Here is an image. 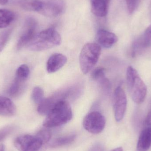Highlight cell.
<instances>
[{
	"instance_id": "obj_10",
	"label": "cell",
	"mask_w": 151,
	"mask_h": 151,
	"mask_svg": "<svg viewBox=\"0 0 151 151\" xmlns=\"http://www.w3.org/2000/svg\"><path fill=\"white\" fill-rule=\"evenodd\" d=\"M151 46V25L142 36L137 38L132 45V55L134 56L144 50Z\"/></svg>"
},
{
	"instance_id": "obj_1",
	"label": "cell",
	"mask_w": 151,
	"mask_h": 151,
	"mask_svg": "<svg viewBox=\"0 0 151 151\" xmlns=\"http://www.w3.org/2000/svg\"><path fill=\"white\" fill-rule=\"evenodd\" d=\"M73 113L68 102L61 100L57 102L47 114L43 127L53 128L68 123L72 119Z\"/></svg>"
},
{
	"instance_id": "obj_11",
	"label": "cell",
	"mask_w": 151,
	"mask_h": 151,
	"mask_svg": "<svg viewBox=\"0 0 151 151\" xmlns=\"http://www.w3.org/2000/svg\"><path fill=\"white\" fill-rule=\"evenodd\" d=\"M97 44L105 48L111 47L117 41L118 37L113 33L105 30H100L96 36Z\"/></svg>"
},
{
	"instance_id": "obj_15",
	"label": "cell",
	"mask_w": 151,
	"mask_h": 151,
	"mask_svg": "<svg viewBox=\"0 0 151 151\" xmlns=\"http://www.w3.org/2000/svg\"><path fill=\"white\" fill-rule=\"evenodd\" d=\"M17 111L16 106L9 98L0 96V115L2 116H13Z\"/></svg>"
},
{
	"instance_id": "obj_4",
	"label": "cell",
	"mask_w": 151,
	"mask_h": 151,
	"mask_svg": "<svg viewBox=\"0 0 151 151\" xmlns=\"http://www.w3.org/2000/svg\"><path fill=\"white\" fill-rule=\"evenodd\" d=\"M101 48L97 43L89 42L83 47L79 61L83 73L87 74L97 63L101 54Z\"/></svg>"
},
{
	"instance_id": "obj_21",
	"label": "cell",
	"mask_w": 151,
	"mask_h": 151,
	"mask_svg": "<svg viewBox=\"0 0 151 151\" xmlns=\"http://www.w3.org/2000/svg\"><path fill=\"white\" fill-rule=\"evenodd\" d=\"M30 74V70L27 65L23 64L19 66L16 71L15 78L25 82Z\"/></svg>"
},
{
	"instance_id": "obj_14",
	"label": "cell",
	"mask_w": 151,
	"mask_h": 151,
	"mask_svg": "<svg viewBox=\"0 0 151 151\" xmlns=\"http://www.w3.org/2000/svg\"><path fill=\"white\" fill-rule=\"evenodd\" d=\"M110 0H91L92 13L98 17H104L107 15Z\"/></svg>"
},
{
	"instance_id": "obj_2",
	"label": "cell",
	"mask_w": 151,
	"mask_h": 151,
	"mask_svg": "<svg viewBox=\"0 0 151 151\" xmlns=\"http://www.w3.org/2000/svg\"><path fill=\"white\" fill-rule=\"evenodd\" d=\"M61 35L55 28H49L37 34L27 47L30 50L42 51L60 45Z\"/></svg>"
},
{
	"instance_id": "obj_16",
	"label": "cell",
	"mask_w": 151,
	"mask_h": 151,
	"mask_svg": "<svg viewBox=\"0 0 151 151\" xmlns=\"http://www.w3.org/2000/svg\"><path fill=\"white\" fill-rule=\"evenodd\" d=\"M151 146V127H146L141 133L137 144L138 151H147Z\"/></svg>"
},
{
	"instance_id": "obj_20",
	"label": "cell",
	"mask_w": 151,
	"mask_h": 151,
	"mask_svg": "<svg viewBox=\"0 0 151 151\" xmlns=\"http://www.w3.org/2000/svg\"><path fill=\"white\" fill-rule=\"evenodd\" d=\"M24 83L15 78L9 89V94L12 97H16L21 93L24 88Z\"/></svg>"
},
{
	"instance_id": "obj_18",
	"label": "cell",
	"mask_w": 151,
	"mask_h": 151,
	"mask_svg": "<svg viewBox=\"0 0 151 151\" xmlns=\"http://www.w3.org/2000/svg\"><path fill=\"white\" fill-rule=\"evenodd\" d=\"M15 18V14L13 12L6 9H0V29L8 27Z\"/></svg>"
},
{
	"instance_id": "obj_8",
	"label": "cell",
	"mask_w": 151,
	"mask_h": 151,
	"mask_svg": "<svg viewBox=\"0 0 151 151\" xmlns=\"http://www.w3.org/2000/svg\"><path fill=\"white\" fill-rule=\"evenodd\" d=\"M37 23L33 18L28 17L26 19L23 31L17 43V48L21 49L28 44L36 36Z\"/></svg>"
},
{
	"instance_id": "obj_25",
	"label": "cell",
	"mask_w": 151,
	"mask_h": 151,
	"mask_svg": "<svg viewBox=\"0 0 151 151\" xmlns=\"http://www.w3.org/2000/svg\"><path fill=\"white\" fill-rule=\"evenodd\" d=\"M14 129V127L12 126H6L0 129V142L11 134Z\"/></svg>"
},
{
	"instance_id": "obj_24",
	"label": "cell",
	"mask_w": 151,
	"mask_h": 151,
	"mask_svg": "<svg viewBox=\"0 0 151 151\" xmlns=\"http://www.w3.org/2000/svg\"><path fill=\"white\" fill-rule=\"evenodd\" d=\"M105 70L102 67H98L92 71L91 78L93 80L100 82L105 78Z\"/></svg>"
},
{
	"instance_id": "obj_23",
	"label": "cell",
	"mask_w": 151,
	"mask_h": 151,
	"mask_svg": "<svg viewBox=\"0 0 151 151\" xmlns=\"http://www.w3.org/2000/svg\"><path fill=\"white\" fill-rule=\"evenodd\" d=\"M32 99L36 104H40L44 100V91L39 87H35L32 95Z\"/></svg>"
},
{
	"instance_id": "obj_28",
	"label": "cell",
	"mask_w": 151,
	"mask_h": 151,
	"mask_svg": "<svg viewBox=\"0 0 151 151\" xmlns=\"http://www.w3.org/2000/svg\"><path fill=\"white\" fill-rule=\"evenodd\" d=\"M91 151H104V148L100 144H97L95 145Z\"/></svg>"
},
{
	"instance_id": "obj_7",
	"label": "cell",
	"mask_w": 151,
	"mask_h": 151,
	"mask_svg": "<svg viewBox=\"0 0 151 151\" xmlns=\"http://www.w3.org/2000/svg\"><path fill=\"white\" fill-rule=\"evenodd\" d=\"M127 96L124 90L119 86L114 91L113 99L114 112L116 121L119 122L124 118L127 108Z\"/></svg>"
},
{
	"instance_id": "obj_3",
	"label": "cell",
	"mask_w": 151,
	"mask_h": 151,
	"mask_svg": "<svg viewBox=\"0 0 151 151\" xmlns=\"http://www.w3.org/2000/svg\"><path fill=\"white\" fill-rule=\"evenodd\" d=\"M127 86L133 101L137 104L142 103L147 95L146 85L137 71L132 66H129L127 71Z\"/></svg>"
},
{
	"instance_id": "obj_12",
	"label": "cell",
	"mask_w": 151,
	"mask_h": 151,
	"mask_svg": "<svg viewBox=\"0 0 151 151\" xmlns=\"http://www.w3.org/2000/svg\"><path fill=\"white\" fill-rule=\"evenodd\" d=\"M67 61V57L60 53H55L48 60L47 63V71L49 73H54L60 70Z\"/></svg>"
},
{
	"instance_id": "obj_9",
	"label": "cell",
	"mask_w": 151,
	"mask_h": 151,
	"mask_svg": "<svg viewBox=\"0 0 151 151\" xmlns=\"http://www.w3.org/2000/svg\"><path fill=\"white\" fill-rule=\"evenodd\" d=\"M42 4L39 13L48 17H55L63 12L64 8L61 0H41Z\"/></svg>"
},
{
	"instance_id": "obj_27",
	"label": "cell",
	"mask_w": 151,
	"mask_h": 151,
	"mask_svg": "<svg viewBox=\"0 0 151 151\" xmlns=\"http://www.w3.org/2000/svg\"><path fill=\"white\" fill-rule=\"evenodd\" d=\"M144 125L146 127H151V108L147 114L145 120L144 121Z\"/></svg>"
},
{
	"instance_id": "obj_22",
	"label": "cell",
	"mask_w": 151,
	"mask_h": 151,
	"mask_svg": "<svg viewBox=\"0 0 151 151\" xmlns=\"http://www.w3.org/2000/svg\"><path fill=\"white\" fill-rule=\"evenodd\" d=\"M12 32V28H9L0 32V52L7 44Z\"/></svg>"
},
{
	"instance_id": "obj_5",
	"label": "cell",
	"mask_w": 151,
	"mask_h": 151,
	"mask_svg": "<svg viewBox=\"0 0 151 151\" xmlns=\"http://www.w3.org/2000/svg\"><path fill=\"white\" fill-rule=\"evenodd\" d=\"M47 143L38 134H25L17 137L14 145L19 151H45L44 145Z\"/></svg>"
},
{
	"instance_id": "obj_26",
	"label": "cell",
	"mask_w": 151,
	"mask_h": 151,
	"mask_svg": "<svg viewBox=\"0 0 151 151\" xmlns=\"http://www.w3.org/2000/svg\"><path fill=\"white\" fill-rule=\"evenodd\" d=\"M128 9L129 13H132L137 8L139 0H126Z\"/></svg>"
},
{
	"instance_id": "obj_17",
	"label": "cell",
	"mask_w": 151,
	"mask_h": 151,
	"mask_svg": "<svg viewBox=\"0 0 151 151\" xmlns=\"http://www.w3.org/2000/svg\"><path fill=\"white\" fill-rule=\"evenodd\" d=\"M14 3L21 9L39 12L41 7V0H15Z\"/></svg>"
},
{
	"instance_id": "obj_13",
	"label": "cell",
	"mask_w": 151,
	"mask_h": 151,
	"mask_svg": "<svg viewBox=\"0 0 151 151\" xmlns=\"http://www.w3.org/2000/svg\"><path fill=\"white\" fill-rule=\"evenodd\" d=\"M63 97H64V96L63 94H58L48 98L44 99V100L38 106L37 109L38 113L41 115H47L57 102L63 100L60 98H63Z\"/></svg>"
},
{
	"instance_id": "obj_31",
	"label": "cell",
	"mask_w": 151,
	"mask_h": 151,
	"mask_svg": "<svg viewBox=\"0 0 151 151\" xmlns=\"http://www.w3.org/2000/svg\"><path fill=\"white\" fill-rule=\"evenodd\" d=\"M111 151H123V149L122 147H119V148H116V149H114L112 150Z\"/></svg>"
},
{
	"instance_id": "obj_29",
	"label": "cell",
	"mask_w": 151,
	"mask_h": 151,
	"mask_svg": "<svg viewBox=\"0 0 151 151\" xmlns=\"http://www.w3.org/2000/svg\"><path fill=\"white\" fill-rule=\"evenodd\" d=\"M9 0H0V4L1 5H5L8 2Z\"/></svg>"
},
{
	"instance_id": "obj_30",
	"label": "cell",
	"mask_w": 151,
	"mask_h": 151,
	"mask_svg": "<svg viewBox=\"0 0 151 151\" xmlns=\"http://www.w3.org/2000/svg\"><path fill=\"white\" fill-rule=\"evenodd\" d=\"M5 147L4 145H0V151H5Z\"/></svg>"
},
{
	"instance_id": "obj_6",
	"label": "cell",
	"mask_w": 151,
	"mask_h": 151,
	"mask_svg": "<svg viewBox=\"0 0 151 151\" xmlns=\"http://www.w3.org/2000/svg\"><path fill=\"white\" fill-rule=\"evenodd\" d=\"M85 130L92 134L101 133L106 125L104 116L99 111L91 112L85 116L83 122Z\"/></svg>"
},
{
	"instance_id": "obj_19",
	"label": "cell",
	"mask_w": 151,
	"mask_h": 151,
	"mask_svg": "<svg viewBox=\"0 0 151 151\" xmlns=\"http://www.w3.org/2000/svg\"><path fill=\"white\" fill-rule=\"evenodd\" d=\"M76 136L75 134H71L66 136L62 137L56 138L50 145L51 148H58L65 145L70 144L75 140Z\"/></svg>"
}]
</instances>
